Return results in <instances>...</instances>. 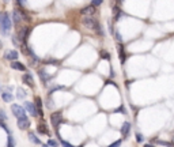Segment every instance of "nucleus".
Listing matches in <instances>:
<instances>
[{"instance_id": "f257e3e1", "label": "nucleus", "mask_w": 174, "mask_h": 147, "mask_svg": "<svg viewBox=\"0 0 174 147\" xmlns=\"http://www.w3.org/2000/svg\"><path fill=\"white\" fill-rule=\"evenodd\" d=\"M0 30L3 34H8L11 30V19L7 12L1 14V16H0Z\"/></svg>"}, {"instance_id": "f03ea898", "label": "nucleus", "mask_w": 174, "mask_h": 147, "mask_svg": "<svg viewBox=\"0 0 174 147\" xmlns=\"http://www.w3.org/2000/svg\"><path fill=\"white\" fill-rule=\"evenodd\" d=\"M83 23L86 27L88 29H94V30H97V32L101 34V27H99V23H98V20L94 19L93 16H86V18H83Z\"/></svg>"}, {"instance_id": "7ed1b4c3", "label": "nucleus", "mask_w": 174, "mask_h": 147, "mask_svg": "<svg viewBox=\"0 0 174 147\" xmlns=\"http://www.w3.org/2000/svg\"><path fill=\"white\" fill-rule=\"evenodd\" d=\"M11 112L14 113V116H15L16 119L26 117V110H25V108L20 106V105H16V103H14V105L11 106Z\"/></svg>"}, {"instance_id": "20e7f679", "label": "nucleus", "mask_w": 174, "mask_h": 147, "mask_svg": "<svg viewBox=\"0 0 174 147\" xmlns=\"http://www.w3.org/2000/svg\"><path fill=\"white\" fill-rule=\"evenodd\" d=\"M61 120H63V115H61L60 112H55V113H52V115H51L52 125H53L55 128L59 127V124L61 123Z\"/></svg>"}, {"instance_id": "39448f33", "label": "nucleus", "mask_w": 174, "mask_h": 147, "mask_svg": "<svg viewBox=\"0 0 174 147\" xmlns=\"http://www.w3.org/2000/svg\"><path fill=\"white\" fill-rule=\"evenodd\" d=\"M25 110H27V113H30L33 117H37V116H38V109L34 106L33 102L26 101V102H25Z\"/></svg>"}, {"instance_id": "423d86ee", "label": "nucleus", "mask_w": 174, "mask_h": 147, "mask_svg": "<svg viewBox=\"0 0 174 147\" xmlns=\"http://www.w3.org/2000/svg\"><path fill=\"white\" fill-rule=\"evenodd\" d=\"M95 14V7L94 6H87V7L82 8L80 10V15H84V18L86 16H93Z\"/></svg>"}, {"instance_id": "0eeeda50", "label": "nucleus", "mask_w": 174, "mask_h": 147, "mask_svg": "<svg viewBox=\"0 0 174 147\" xmlns=\"http://www.w3.org/2000/svg\"><path fill=\"white\" fill-rule=\"evenodd\" d=\"M4 59L6 60H10V61H16V59H18V52L16 51H7L6 53H4Z\"/></svg>"}, {"instance_id": "6e6552de", "label": "nucleus", "mask_w": 174, "mask_h": 147, "mask_svg": "<svg viewBox=\"0 0 174 147\" xmlns=\"http://www.w3.org/2000/svg\"><path fill=\"white\" fill-rule=\"evenodd\" d=\"M18 127L20 128V129H27L29 127H30V121H29L27 117H22V119H18Z\"/></svg>"}, {"instance_id": "1a4fd4ad", "label": "nucleus", "mask_w": 174, "mask_h": 147, "mask_svg": "<svg viewBox=\"0 0 174 147\" xmlns=\"http://www.w3.org/2000/svg\"><path fill=\"white\" fill-rule=\"evenodd\" d=\"M11 68L12 70H16V71H26V67L22 63H19V61H12Z\"/></svg>"}, {"instance_id": "9d476101", "label": "nucleus", "mask_w": 174, "mask_h": 147, "mask_svg": "<svg viewBox=\"0 0 174 147\" xmlns=\"http://www.w3.org/2000/svg\"><path fill=\"white\" fill-rule=\"evenodd\" d=\"M23 83L29 84L30 87H34V80H33V76L30 74H25L23 75Z\"/></svg>"}, {"instance_id": "9b49d317", "label": "nucleus", "mask_w": 174, "mask_h": 147, "mask_svg": "<svg viewBox=\"0 0 174 147\" xmlns=\"http://www.w3.org/2000/svg\"><path fill=\"white\" fill-rule=\"evenodd\" d=\"M129 131H130V124L129 123H125L121 127V135L124 136V138H128V135H129Z\"/></svg>"}, {"instance_id": "f8f14e48", "label": "nucleus", "mask_w": 174, "mask_h": 147, "mask_svg": "<svg viewBox=\"0 0 174 147\" xmlns=\"http://www.w3.org/2000/svg\"><path fill=\"white\" fill-rule=\"evenodd\" d=\"M1 98H3L4 102H11L14 97H12V94L10 91H4V93H1Z\"/></svg>"}, {"instance_id": "ddd939ff", "label": "nucleus", "mask_w": 174, "mask_h": 147, "mask_svg": "<svg viewBox=\"0 0 174 147\" xmlns=\"http://www.w3.org/2000/svg\"><path fill=\"white\" fill-rule=\"evenodd\" d=\"M12 15H14V22H15V23H19L20 19H22V15H20V10L15 8V10H14V14H12Z\"/></svg>"}, {"instance_id": "4468645a", "label": "nucleus", "mask_w": 174, "mask_h": 147, "mask_svg": "<svg viewBox=\"0 0 174 147\" xmlns=\"http://www.w3.org/2000/svg\"><path fill=\"white\" fill-rule=\"evenodd\" d=\"M18 37H19V40H22L23 41L26 37H27V29L26 27H22L19 30V34H18Z\"/></svg>"}, {"instance_id": "2eb2a0df", "label": "nucleus", "mask_w": 174, "mask_h": 147, "mask_svg": "<svg viewBox=\"0 0 174 147\" xmlns=\"http://www.w3.org/2000/svg\"><path fill=\"white\" fill-rule=\"evenodd\" d=\"M37 129H38V132H41V134H45V135H49V132H48L46 127H45V124H40V125L37 127Z\"/></svg>"}, {"instance_id": "dca6fc26", "label": "nucleus", "mask_w": 174, "mask_h": 147, "mask_svg": "<svg viewBox=\"0 0 174 147\" xmlns=\"http://www.w3.org/2000/svg\"><path fill=\"white\" fill-rule=\"evenodd\" d=\"M29 138H30V140H32L33 143H36V144H41V140L37 138L34 134H29Z\"/></svg>"}, {"instance_id": "f3484780", "label": "nucleus", "mask_w": 174, "mask_h": 147, "mask_svg": "<svg viewBox=\"0 0 174 147\" xmlns=\"http://www.w3.org/2000/svg\"><path fill=\"white\" fill-rule=\"evenodd\" d=\"M119 53H120V59H121V63L125 61V55H124V48L123 45H119Z\"/></svg>"}, {"instance_id": "a211bd4d", "label": "nucleus", "mask_w": 174, "mask_h": 147, "mask_svg": "<svg viewBox=\"0 0 174 147\" xmlns=\"http://www.w3.org/2000/svg\"><path fill=\"white\" fill-rule=\"evenodd\" d=\"M40 75H41V78H42V80L45 82V83H46L48 80H49V76L45 74V71H44V70H40Z\"/></svg>"}, {"instance_id": "6ab92c4d", "label": "nucleus", "mask_w": 174, "mask_h": 147, "mask_svg": "<svg viewBox=\"0 0 174 147\" xmlns=\"http://www.w3.org/2000/svg\"><path fill=\"white\" fill-rule=\"evenodd\" d=\"M15 146V143H14V138H12V135L10 134L8 135V142H7V147H14Z\"/></svg>"}, {"instance_id": "aec40b11", "label": "nucleus", "mask_w": 174, "mask_h": 147, "mask_svg": "<svg viewBox=\"0 0 174 147\" xmlns=\"http://www.w3.org/2000/svg\"><path fill=\"white\" fill-rule=\"evenodd\" d=\"M25 96H26V91H23L22 89H19L18 93H16V98H25Z\"/></svg>"}, {"instance_id": "412c9836", "label": "nucleus", "mask_w": 174, "mask_h": 147, "mask_svg": "<svg viewBox=\"0 0 174 147\" xmlns=\"http://www.w3.org/2000/svg\"><path fill=\"white\" fill-rule=\"evenodd\" d=\"M36 103H37V106L40 108V116H42V110H41L42 103H41V98H40V97H36Z\"/></svg>"}, {"instance_id": "4be33fe9", "label": "nucleus", "mask_w": 174, "mask_h": 147, "mask_svg": "<svg viewBox=\"0 0 174 147\" xmlns=\"http://www.w3.org/2000/svg\"><path fill=\"white\" fill-rule=\"evenodd\" d=\"M121 143H123V140L119 139V140H116L114 143H112L110 146H107V147H120V146H121Z\"/></svg>"}, {"instance_id": "5701e85b", "label": "nucleus", "mask_w": 174, "mask_h": 147, "mask_svg": "<svg viewBox=\"0 0 174 147\" xmlns=\"http://www.w3.org/2000/svg\"><path fill=\"white\" fill-rule=\"evenodd\" d=\"M48 146H51V147H57V142L53 139H49L48 140Z\"/></svg>"}, {"instance_id": "b1692460", "label": "nucleus", "mask_w": 174, "mask_h": 147, "mask_svg": "<svg viewBox=\"0 0 174 147\" xmlns=\"http://www.w3.org/2000/svg\"><path fill=\"white\" fill-rule=\"evenodd\" d=\"M101 4H102V0H91V6H94V7L101 6Z\"/></svg>"}, {"instance_id": "393cba45", "label": "nucleus", "mask_w": 174, "mask_h": 147, "mask_svg": "<svg viewBox=\"0 0 174 147\" xmlns=\"http://www.w3.org/2000/svg\"><path fill=\"white\" fill-rule=\"evenodd\" d=\"M60 143L63 144V147H74L71 143H68V142H65V140H60Z\"/></svg>"}, {"instance_id": "a878e982", "label": "nucleus", "mask_w": 174, "mask_h": 147, "mask_svg": "<svg viewBox=\"0 0 174 147\" xmlns=\"http://www.w3.org/2000/svg\"><path fill=\"white\" fill-rule=\"evenodd\" d=\"M113 12L116 14L114 18H116V19H119V18H120V10H119V8H114V10H113Z\"/></svg>"}, {"instance_id": "bb28decb", "label": "nucleus", "mask_w": 174, "mask_h": 147, "mask_svg": "<svg viewBox=\"0 0 174 147\" xmlns=\"http://www.w3.org/2000/svg\"><path fill=\"white\" fill-rule=\"evenodd\" d=\"M101 56H102V57H105V59H109V53H107V52H105V51L101 52Z\"/></svg>"}, {"instance_id": "cd10ccee", "label": "nucleus", "mask_w": 174, "mask_h": 147, "mask_svg": "<svg viewBox=\"0 0 174 147\" xmlns=\"http://www.w3.org/2000/svg\"><path fill=\"white\" fill-rule=\"evenodd\" d=\"M136 139H138V142H143V136L140 134H136Z\"/></svg>"}, {"instance_id": "c85d7f7f", "label": "nucleus", "mask_w": 174, "mask_h": 147, "mask_svg": "<svg viewBox=\"0 0 174 147\" xmlns=\"http://www.w3.org/2000/svg\"><path fill=\"white\" fill-rule=\"evenodd\" d=\"M18 3H19V6H25V3H26V0H16Z\"/></svg>"}, {"instance_id": "c756f323", "label": "nucleus", "mask_w": 174, "mask_h": 147, "mask_svg": "<svg viewBox=\"0 0 174 147\" xmlns=\"http://www.w3.org/2000/svg\"><path fill=\"white\" fill-rule=\"evenodd\" d=\"M12 44H14V45H16V44H18V40H16L15 37H12Z\"/></svg>"}, {"instance_id": "7c9ffc66", "label": "nucleus", "mask_w": 174, "mask_h": 147, "mask_svg": "<svg viewBox=\"0 0 174 147\" xmlns=\"http://www.w3.org/2000/svg\"><path fill=\"white\" fill-rule=\"evenodd\" d=\"M116 38H117V41H121V37H120L119 33H116Z\"/></svg>"}, {"instance_id": "2f4dec72", "label": "nucleus", "mask_w": 174, "mask_h": 147, "mask_svg": "<svg viewBox=\"0 0 174 147\" xmlns=\"http://www.w3.org/2000/svg\"><path fill=\"white\" fill-rule=\"evenodd\" d=\"M121 3H123V0H119V4H121Z\"/></svg>"}, {"instance_id": "473e14b6", "label": "nucleus", "mask_w": 174, "mask_h": 147, "mask_svg": "<svg viewBox=\"0 0 174 147\" xmlns=\"http://www.w3.org/2000/svg\"><path fill=\"white\" fill-rule=\"evenodd\" d=\"M146 147H152V146H151V144H147V146Z\"/></svg>"}, {"instance_id": "72a5a7b5", "label": "nucleus", "mask_w": 174, "mask_h": 147, "mask_svg": "<svg viewBox=\"0 0 174 147\" xmlns=\"http://www.w3.org/2000/svg\"><path fill=\"white\" fill-rule=\"evenodd\" d=\"M42 147H48V144H46V146H45V144H44V146H42Z\"/></svg>"}, {"instance_id": "f704fd0d", "label": "nucleus", "mask_w": 174, "mask_h": 147, "mask_svg": "<svg viewBox=\"0 0 174 147\" xmlns=\"http://www.w3.org/2000/svg\"><path fill=\"white\" fill-rule=\"evenodd\" d=\"M0 48H1V42H0Z\"/></svg>"}, {"instance_id": "c9c22d12", "label": "nucleus", "mask_w": 174, "mask_h": 147, "mask_svg": "<svg viewBox=\"0 0 174 147\" xmlns=\"http://www.w3.org/2000/svg\"><path fill=\"white\" fill-rule=\"evenodd\" d=\"M4 1H7V0H4Z\"/></svg>"}]
</instances>
